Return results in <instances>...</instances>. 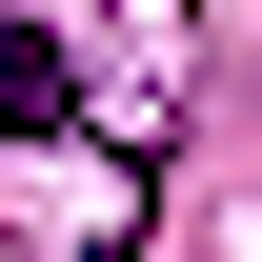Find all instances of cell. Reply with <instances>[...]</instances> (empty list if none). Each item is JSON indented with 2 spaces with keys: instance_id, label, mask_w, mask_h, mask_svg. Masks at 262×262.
Listing matches in <instances>:
<instances>
[{
  "instance_id": "7a4b0ae2",
  "label": "cell",
  "mask_w": 262,
  "mask_h": 262,
  "mask_svg": "<svg viewBox=\"0 0 262 262\" xmlns=\"http://www.w3.org/2000/svg\"><path fill=\"white\" fill-rule=\"evenodd\" d=\"M81 262H141V242H81Z\"/></svg>"
},
{
  "instance_id": "6da1fadb",
  "label": "cell",
  "mask_w": 262,
  "mask_h": 262,
  "mask_svg": "<svg viewBox=\"0 0 262 262\" xmlns=\"http://www.w3.org/2000/svg\"><path fill=\"white\" fill-rule=\"evenodd\" d=\"M0 141H81V61L40 20H0Z\"/></svg>"
}]
</instances>
